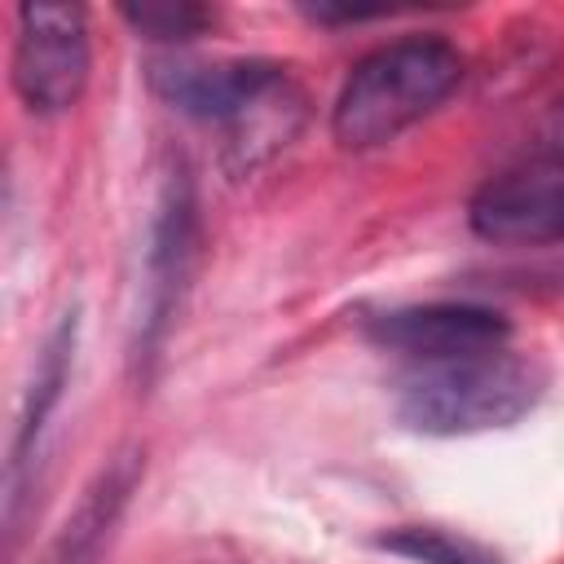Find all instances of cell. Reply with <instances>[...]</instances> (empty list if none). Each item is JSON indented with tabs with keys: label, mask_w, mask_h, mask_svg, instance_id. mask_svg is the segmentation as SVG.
Returning <instances> with one entry per match:
<instances>
[{
	"label": "cell",
	"mask_w": 564,
	"mask_h": 564,
	"mask_svg": "<svg viewBox=\"0 0 564 564\" xmlns=\"http://www.w3.org/2000/svg\"><path fill=\"white\" fill-rule=\"evenodd\" d=\"M463 53L445 35H401L366 53L330 110V132L344 150H375L397 141L432 115L463 84Z\"/></svg>",
	"instance_id": "cell-1"
},
{
	"label": "cell",
	"mask_w": 564,
	"mask_h": 564,
	"mask_svg": "<svg viewBox=\"0 0 564 564\" xmlns=\"http://www.w3.org/2000/svg\"><path fill=\"white\" fill-rule=\"evenodd\" d=\"M542 388L546 375L538 361L494 348L419 366L401 383L397 414L423 436H476L520 423L542 401Z\"/></svg>",
	"instance_id": "cell-2"
},
{
	"label": "cell",
	"mask_w": 564,
	"mask_h": 564,
	"mask_svg": "<svg viewBox=\"0 0 564 564\" xmlns=\"http://www.w3.org/2000/svg\"><path fill=\"white\" fill-rule=\"evenodd\" d=\"M88 18L79 4H22L13 40V88L35 115H62L88 84Z\"/></svg>",
	"instance_id": "cell-3"
},
{
	"label": "cell",
	"mask_w": 564,
	"mask_h": 564,
	"mask_svg": "<svg viewBox=\"0 0 564 564\" xmlns=\"http://www.w3.org/2000/svg\"><path fill=\"white\" fill-rule=\"evenodd\" d=\"M194 242H198V220H194V189L189 176L176 167L159 194L154 220H150V247H145V278H141V308H137V335H132V357L137 370L145 375L150 361L159 357L172 317L181 308L185 278L194 269Z\"/></svg>",
	"instance_id": "cell-4"
},
{
	"label": "cell",
	"mask_w": 564,
	"mask_h": 564,
	"mask_svg": "<svg viewBox=\"0 0 564 564\" xmlns=\"http://www.w3.org/2000/svg\"><path fill=\"white\" fill-rule=\"evenodd\" d=\"M278 84H286V70L264 57H216V62L172 57L150 66V88L172 110L225 128H234Z\"/></svg>",
	"instance_id": "cell-5"
},
{
	"label": "cell",
	"mask_w": 564,
	"mask_h": 564,
	"mask_svg": "<svg viewBox=\"0 0 564 564\" xmlns=\"http://www.w3.org/2000/svg\"><path fill=\"white\" fill-rule=\"evenodd\" d=\"M366 330L375 344L405 352L419 366L494 352V348H507L511 339V322L485 304H410V308L379 313Z\"/></svg>",
	"instance_id": "cell-6"
},
{
	"label": "cell",
	"mask_w": 564,
	"mask_h": 564,
	"mask_svg": "<svg viewBox=\"0 0 564 564\" xmlns=\"http://www.w3.org/2000/svg\"><path fill=\"white\" fill-rule=\"evenodd\" d=\"M467 220L485 242H502V247L564 242V172L533 167V172L498 176L476 189Z\"/></svg>",
	"instance_id": "cell-7"
},
{
	"label": "cell",
	"mask_w": 564,
	"mask_h": 564,
	"mask_svg": "<svg viewBox=\"0 0 564 564\" xmlns=\"http://www.w3.org/2000/svg\"><path fill=\"white\" fill-rule=\"evenodd\" d=\"M75 344H79V308H66L57 317V326L48 330V339L40 344L35 352V370H31V383L22 392V410H18V427H13V445H9V516L18 511V489H22V476L40 449V436L70 383V370H75Z\"/></svg>",
	"instance_id": "cell-8"
},
{
	"label": "cell",
	"mask_w": 564,
	"mask_h": 564,
	"mask_svg": "<svg viewBox=\"0 0 564 564\" xmlns=\"http://www.w3.org/2000/svg\"><path fill=\"white\" fill-rule=\"evenodd\" d=\"M141 467L145 463L137 449L115 454L88 480V489L79 494L75 511L66 516V524L57 529V538L48 542L40 564H101V551H106V542H110V533H115V524H119V516H123V507L141 480Z\"/></svg>",
	"instance_id": "cell-9"
},
{
	"label": "cell",
	"mask_w": 564,
	"mask_h": 564,
	"mask_svg": "<svg viewBox=\"0 0 564 564\" xmlns=\"http://www.w3.org/2000/svg\"><path fill=\"white\" fill-rule=\"evenodd\" d=\"M383 551L392 555H410V560H423V564H502L494 551H485L480 542L463 538V533H449V529H436V524H405V529H392L379 538Z\"/></svg>",
	"instance_id": "cell-10"
},
{
	"label": "cell",
	"mask_w": 564,
	"mask_h": 564,
	"mask_svg": "<svg viewBox=\"0 0 564 564\" xmlns=\"http://www.w3.org/2000/svg\"><path fill=\"white\" fill-rule=\"evenodd\" d=\"M123 22L150 40L181 44V40L203 35L216 22V13L194 0H141V4H123Z\"/></svg>",
	"instance_id": "cell-11"
},
{
	"label": "cell",
	"mask_w": 564,
	"mask_h": 564,
	"mask_svg": "<svg viewBox=\"0 0 564 564\" xmlns=\"http://www.w3.org/2000/svg\"><path fill=\"white\" fill-rule=\"evenodd\" d=\"M533 159L538 163H564V97L560 101H551L546 110H542V119H538V128H533Z\"/></svg>",
	"instance_id": "cell-12"
}]
</instances>
